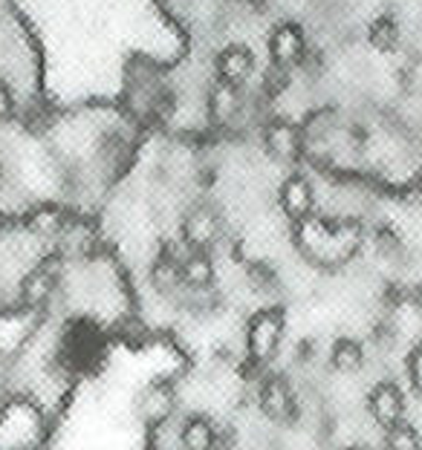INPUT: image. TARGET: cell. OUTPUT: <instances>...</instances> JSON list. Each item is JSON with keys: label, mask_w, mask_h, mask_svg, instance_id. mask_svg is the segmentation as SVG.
<instances>
[{"label": "cell", "mask_w": 422, "mask_h": 450, "mask_svg": "<svg viewBox=\"0 0 422 450\" xmlns=\"http://www.w3.org/2000/svg\"><path fill=\"white\" fill-rule=\"evenodd\" d=\"M283 341V315L278 309H263L246 326V352L255 364H266L278 355Z\"/></svg>", "instance_id": "1"}, {"label": "cell", "mask_w": 422, "mask_h": 450, "mask_svg": "<svg viewBox=\"0 0 422 450\" xmlns=\"http://www.w3.org/2000/svg\"><path fill=\"white\" fill-rule=\"evenodd\" d=\"M150 286L159 291V295H174V291L185 289L182 286V260L174 257H159L150 268Z\"/></svg>", "instance_id": "15"}, {"label": "cell", "mask_w": 422, "mask_h": 450, "mask_svg": "<svg viewBox=\"0 0 422 450\" xmlns=\"http://www.w3.org/2000/svg\"><path fill=\"white\" fill-rule=\"evenodd\" d=\"M223 234V225H220V217L217 211H211L205 205H197L185 214L182 220V240L191 251H208L220 240Z\"/></svg>", "instance_id": "7"}, {"label": "cell", "mask_w": 422, "mask_h": 450, "mask_svg": "<svg viewBox=\"0 0 422 450\" xmlns=\"http://www.w3.org/2000/svg\"><path fill=\"white\" fill-rule=\"evenodd\" d=\"M260 139H263V150L272 162L278 165H298L304 159V127L286 122V119H272L266 122L260 130Z\"/></svg>", "instance_id": "3"}, {"label": "cell", "mask_w": 422, "mask_h": 450, "mask_svg": "<svg viewBox=\"0 0 422 450\" xmlns=\"http://www.w3.org/2000/svg\"><path fill=\"white\" fill-rule=\"evenodd\" d=\"M35 231H41V234H61L64 231V214L61 211H55V208H44V211H38L35 214V220H32Z\"/></svg>", "instance_id": "18"}, {"label": "cell", "mask_w": 422, "mask_h": 450, "mask_svg": "<svg viewBox=\"0 0 422 450\" xmlns=\"http://www.w3.org/2000/svg\"><path fill=\"white\" fill-rule=\"evenodd\" d=\"M368 413L373 419V424L379 430H388L399 421H405L408 416V404H405V393L396 381H379L370 396H368Z\"/></svg>", "instance_id": "5"}, {"label": "cell", "mask_w": 422, "mask_h": 450, "mask_svg": "<svg viewBox=\"0 0 422 450\" xmlns=\"http://www.w3.org/2000/svg\"><path fill=\"white\" fill-rule=\"evenodd\" d=\"M214 283V263L205 251H191L182 257V286L191 291H208Z\"/></svg>", "instance_id": "13"}, {"label": "cell", "mask_w": 422, "mask_h": 450, "mask_svg": "<svg viewBox=\"0 0 422 450\" xmlns=\"http://www.w3.org/2000/svg\"><path fill=\"white\" fill-rule=\"evenodd\" d=\"M243 3H260V0H243Z\"/></svg>", "instance_id": "21"}, {"label": "cell", "mask_w": 422, "mask_h": 450, "mask_svg": "<svg viewBox=\"0 0 422 450\" xmlns=\"http://www.w3.org/2000/svg\"><path fill=\"white\" fill-rule=\"evenodd\" d=\"M364 346L353 338H338L333 346H330V369L338 376H359L364 369Z\"/></svg>", "instance_id": "12"}, {"label": "cell", "mask_w": 422, "mask_h": 450, "mask_svg": "<svg viewBox=\"0 0 422 450\" xmlns=\"http://www.w3.org/2000/svg\"><path fill=\"white\" fill-rule=\"evenodd\" d=\"M214 75H217V81L243 87L255 75V52L243 44H232L220 49L214 55Z\"/></svg>", "instance_id": "9"}, {"label": "cell", "mask_w": 422, "mask_h": 450, "mask_svg": "<svg viewBox=\"0 0 422 450\" xmlns=\"http://www.w3.org/2000/svg\"><path fill=\"white\" fill-rule=\"evenodd\" d=\"M278 205L283 211V217L290 223H304L306 217L315 214L318 197H315V188L313 182L306 179L304 173H290L278 188Z\"/></svg>", "instance_id": "4"}, {"label": "cell", "mask_w": 422, "mask_h": 450, "mask_svg": "<svg viewBox=\"0 0 422 450\" xmlns=\"http://www.w3.org/2000/svg\"><path fill=\"white\" fill-rule=\"evenodd\" d=\"M174 407H177V396L171 393L168 387H150L139 399V416L148 424L157 427V424H165L171 416H174Z\"/></svg>", "instance_id": "11"}, {"label": "cell", "mask_w": 422, "mask_h": 450, "mask_svg": "<svg viewBox=\"0 0 422 450\" xmlns=\"http://www.w3.org/2000/svg\"><path fill=\"white\" fill-rule=\"evenodd\" d=\"M208 115H211V122H214L217 127H228V124H235L243 110H246V95L240 87L235 84H226V81H214L208 90Z\"/></svg>", "instance_id": "8"}, {"label": "cell", "mask_w": 422, "mask_h": 450, "mask_svg": "<svg viewBox=\"0 0 422 450\" xmlns=\"http://www.w3.org/2000/svg\"><path fill=\"white\" fill-rule=\"evenodd\" d=\"M258 407L269 421H290L295 416V393L283 376H266L258 389Z\"/></svg>", "instance_id": "6"}, {"label": "cell", "mask_w": 422, "mask_h": 450, "mask_svg": "<svg viewBox=\"0 0 422 450\" xmlns=\"http://www.w3.org/2000/svg\"><path fill=\"white\" fill-rule=\"evenodd\" d=\"M408 381L416 393L422 396V346H416L408 355Z\"/></svg>", "instance_id": "19"}, {"label": "cell", "mask_w": 422, "mask_h": 450, "mask_svg": "<svg viewBox=\"0 0 422 450\" xmlns=\"http://www.w3.org/2000/svg\"><path fill=\"white\" fill-rule=\"evenodd\" d=\"M180 444L185 450H211L217 444V430L211 427L208 419L203 416H191L182 427H180Z\"/></svg>", "instance_id": "14"}, {"label": "cell", "mask_w": 422, "mask_h": 450, "mask_svg": "<svg viewBox=\"0 0 422 450\" xmlns=\"http://www.w3.org/2000/svg\"><path fill=\"white\" fill-rule=\"evenodd\" d=\"M266 49H269L272 67L286 70V72L298 70L304 64L306 52H310V47H306V35H304V29H301V24L295 21V17H286V21L272 26Z\"/></svg>", "instance_id": "2"}, {"label": "cell", "mask_w": 422, "mask_h": 450, "mask_svg": "<svg viewBox=\"0 0 422 450\" xmlns=\"http://www.w3.org/2000/svg\"><path fill=\"white\" fill-rule=\"evenodd\" d=\"M3 378H6V364L0 361V381H3Z\"/></svg>", "instance_id": "20"}, {"label": "cell", "mask_w": 422, "mask_h": 450, "mask_svg": "<svg viewBox=\"0 0 422 450\" xmlns=\"http://www.w3.org/2000/svg\"><path fill=\"white\" fill-rule=\"evenodd\" d=\"M382 442H385V447H391V450H416L422 444V436H419V430L414 424H408V419H405V421H399L388 430H382Z\"/></svg>", "instance_id": "17"}, {"label": "cell", "mask_w": 422, "mask_h": 450, "mask_svg": "<svg viewBox=\"0 0 422 450\" xmlns=\"http://www.w3.org/2000/svg\"><path fill=\"white\" fill-rule=\"evenodd\" d=\"M368 44L379 52H396L402 44V26L396 17L391 15H379L368 29Z\"/></svg>", "instance_id": "16"}, {"label": "cell", "mask_w": 422, "mask_h": 450, "mask_svg": "<svg viewBox=\"0 0 422 450\" xmlns=\"http://www.w3.org/2000/svg\"><path fill=\"white\" fill-rule=\"evenodd\" d=\"M58 275H61V257H52V260H47L44 266H38L32 275L24 280V289H21L24 303H26V306L44 303V300L52 295V291H55Z\"/></svg>", "instance_id": "10"}]
</instances>
